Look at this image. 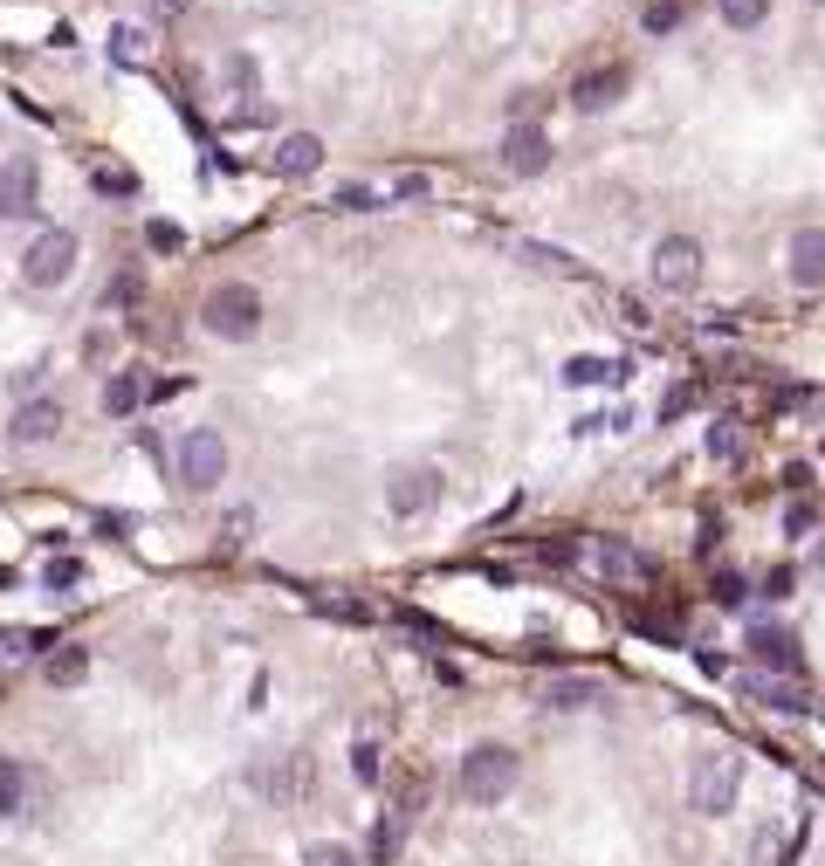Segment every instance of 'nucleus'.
Returning a JSON list of instances; mask_svg holds the SVG:
<instances>
[{
  "label": "nucleus",
  "mask_w": 825,
  "mask_h": 866,
  "mask_svg": "<svg viewBox=\"0 0 825 866\" xmlns=\"http://www.w3.org/2000/svg\"><path fill=\"white\" fill-rule=\"evenodd\" d=\"M42 675H49V688H76V681L90 675V647H56L42 660Z\"/></svg>",
  "instance_id": "20"
},
{
  "label": "nucleus",
  "mask_w": 825,
  "mask_h": 866,
  "mask_svg": "<svg viewBox=\"0 0 825 866\" xmlns=\"http://www.w3.org/2000/svg\"><path fill=\"white\" fill-rule=\"evenodd\" d=\"M441 502V468H392L385 475V509L392 516H426V509Z\"/></svg>",
  "instance_id": "7"
},
{
  "label": "nucleus",
  "mask_w": 825,
  "mask_h": 866,
  "mask_svg": "<svg viewBox=\"0 0 825 866\" xmlns=\"http://www.w3.org/2000/svg\"><path fill=\"white\" fill-rule=\"evenodd\" d=\"M179 482H186L193 495H207V489L227 482V441H220L214 426H193L186 441H179Z\"/></svg>",
  "instance_id": "4"
},
{
  "label": "nucleus",
  "mask_w": 825,
  "mask_h": 866,
  "mask_svg": "<svg viewBox=\"0 0 825 866\" xmlns=\"http://www.w3.org/2000/svg\"><path fill=\"white\" fill-rule=\"evenodd\" d=\"M337 207H344V214H379V207H385V186H372V179H344V186H337Z\"/></svg>",
  "instance_id": "23"
},
{
  "label": "nucleus",
  "mask_w": 825,
  "mask_h": 866,
  "mask_svg": "<svg viewBox=\"0 0 825 866\" xmlns=\"http://www.w3.org/2000/svg\"><path fill=\"white\" fill-rule=\"evenodd\" d=\"M49 584H56V592H69V584H84V564H76V558H56V564H49Z\"/></svg>",
  "instance_id": "37"
},
{
  "label": "nucleus",
  "mask_w": 825,
  "mask_h": 866,
  "mask_svg": "<svg viewBox=\"0 0 825 866\" xmlns=\"http://www.w3.org/2000/svg\"><path fill=\"white\" fill-rule=\"evenodd\" d=\"M764 14H770V0H723V21L729 28H757Z\"/></svg>",
  "instance_id": "30"
},
{
  "label": "nucleus",
  "mask_w": 825,
  "mask_h": 866,
  "mask_svg": "<svg viewBox=\"0 0 825 866\" xmlns=\"http://www.w3.org/2000/svg\"><path fill=\"white\" fill-rule=\"evenodd\" d=\"M750 660H757V667H770V675H798V667H805L798 640L784 633V626H757V633H750Z\"/></svg>",
  "instance_id": "14"
},
{
  "label": "nucleus",
  "mask_w": 825,
  "mask_h": 866,
  "mask_svg": "<svg viewBox=\"0 0 825 866\" xmlns=\"http://www.w3.org/2000/svg\"><path fill=\"white\" fill-rule=\"evenodd\" d=\"M675 21H681V0H654L647 8V35H667Z\"/></svg>",
  "instance_id": "36"
},
{
  "label": "nucleus",
  "mask_w": 825,
  "mask_h": 866,
  "mask_svg": "<svg viewBox=\"0 0 825 866\" xmlns=\"http://www.w3.org/2000/svg\"><path fill=\"white\" fill-rule=\"evenodd\" d=\"M818 530V502H792L784 509V537H812Z\"/></svg>",
  "instance_id": "32"
},
{
  "label": "nucleus",
  "mask_w": 825,
  "mask_h": 866,
  "mask_svg": "<svg viewBox=\"0 0 825 866\" xmlns=\"http://www.w3.org/2000/svg\"><path fill=\"white\" fill-rule=\"evenodd\" d=\"M35 207H42V166H35V151H14L0 166V220H28Z\"/></svg>",
  "instance_id": "8"
},
{
  "label": "nucleus",
  "mask_w": 825,
  "mask_h": 866,
  "mask_svg": "<svg viewBox=\"0 0 825 866\" xmlns=\"http://www.w3.org/2000/svg\"><path fill=\"white\" fill-rule=\"evenodd\" d=\"M227 83L234 90H255V56H227Z\"/></svg>",
  "instance_id": "38"
},
{
  "label": "nucleus",
  "mask_w": 825,
  "mask_h": 866,
  "mask_svg": "<svg viewBox=\"0 0 825 866\" xmlns=\"http://www.w3.org/2000/svg\"><path fill=\"white\" fill-rule=\"evenodd\" d=\"M310 784H317V770H310V757H296V750H283V757H268V764L248 770V791L268 798V805H296V798H310Z\"/></svg>",
  "instance_id": "6"
},
{
  "label": "nucleus",
  "mask_w": 825,
  "mask_h": 866,
  "mask_svg": "<svg viewBox=\"0 0 825 866\" xmlns=\"http://www.w3.org/2000/svg\"><path fill=\"white\" fill-rule=\"evenodd\" d=\"M303 866H365L351 846H337V839H317V846H303Z\"/></svg>",
  "instance_id": "27"
},
{
  "label": "nucleus",
  "mask_w": 825,
  "mask_h": 866,
  "mask_svg": "<svg viewBox=\"0 0 825 866\" xmlns=\"http://www.w3.org/2000/svg\"><path fill=\"white\" fill-rule=\"evenodd\" d=\"M688 406H695V385H675V392L660 400V413H667V420H675V413H688Z\"/></svg>",
  "instance_id": "40"
},
{
  "label": "nucleus",
  "mask_w": 825,
  "mask_h": 866,
  "mask_svg": "<svg viewBox=\"0 0 825 866\" xmlns=\"http://www.w3.org/2000/svg\"><path fill=\"white\" fill-rule=\"evenodd\" d=\"M736 695H750V701L777 708V716H805V688H798V675H764V667H743V675H736Z\"/></svg>",
  "instance_id": "11"
},
{
  "label": "nucleus",
  "mask_w": 825,
  "mask_h": 866,
  "mask_svg": "<svg viewBox=\"0 0 825 866\" xmlns=\"http://www.w3.org/2000/svg\"><path fill=\"white\" fill-rule=\"evenodd\" d=\"M379 757H385V750H379L372 736H365V742H351V777H359V784H379Z\"/></svg>",
  "instance_id": "28"
},
{
  "label": "nucleus",
  "mask_w": 825,
  "mask_h": 866,
  "mask_svg": "<svg viewBox=\"0 0 825 866\" xmlns=\"http://www.w3.org/2000/svg\"><path fill=\"white\" fill-rule=\"evenodd\" d=\"M599 564H606V578H654V558H647V550H634V543H619V537H606L599 543Z\"/></svg>",
  "instance_id": "18"
},
{
  "label": "nucleus",
  "mask_w": 825,
  "mask_h": 866,
  "mask_svg": "<svg viewBox=\"0 0 825 866\" xmlns=\"http://www.w3.org/2000/svg\"><path fill=\"white\" fill-rule=\"evenodd\" d=\"M792 283L798 289H825V227H798L792 234Z\"/></svg>",
  "instance_id": "16"
},
{
  "label": "nucleus",
  "mask_w": 825,
  "mask_h": 866,
  "mask_svg": "<svg viewBox=\"0 0 825 866\" xmlns=\"http://www.w3.org/2000/svg\"><path fill=\"white\" fill-rule=\"evenodd\" d=\"M736 447H743L736 420H716V433H709V454H716V461H736Z\"/></svg>",
  "instance_id": "33"
},
{
  "label": "nucleus",
  "mask_w": 825,
  "mask_h": 866,
  "mask_svg": "<svg viewBox=\"0 0 825 866\" xmlns=\"http://www.w3.org/2000/svg\"><path fill=\"white\" fill-rule=\"evenodd\" d=\"M517 262H537V268H550V275H578V262H571L564 248H550V242H517Z\"/></svg>",
  "instance_id": "25"
},
{
  "label": "nucleus",
  "mask_w": 825,
  "mask_h": 866,
  "mask_svg": "<svg viewBox=\"0 0 825 866\" xmlns=\"http://www.w3.org/2000/svg\"><path fill=\"white\" fill-rule=\"evenodd\" d=\"M543 166H550V138H543V125H509V138H502V173L537 179Z\"/></svg>",
  "instance_id": "13"
},
{
  "label": "nucleus",
  "mask_w": 825,
  "mask_h": 866,
  "mask_svg": "<svg viewBox=\"0 0 825 866\" xmlns=\"http://www.w3.org/2000/svg\"><path fill=\"white\" fill-rule=\"evenodd\" d=\"M138 400H145L138 372H117V378H104V413H110V420H131V413H138Z\"/></svg>",
  "instance_id": "21"
},
{
  "label": "nucleus",
  "mask_w": 825,
  "mask_h": 866,
  "mask_svg": "<svg viewBox=\"0 0 825 866\" xmlns=\"http://www.w3.org/2000/svg\"><path fill=\"white\" fill-rule=\"evenodd\" d=\"M90 186L104 193V200H138V173H125V166H97Z\"/></svg>",
  "instance_id": "24"
},
{
  "label": "nucleus",
  "mask_w": 825,
  "mask_h": 866,
  "mask_svg": "<svg viewBox=\"0 0 825 866\" xmlns=\"http://www.w3.org/2000/svg\"><path fill=\"white\" fill-rule=\"evenodd\" d=\"M736 798H743V757H736V750H709V757L688 770V805H695V811L723 818V811H736Z\"/></svg>",
  "instance_id": "3"
},
{
  "label": "nucleus",
  "mask_w": 825,
  "mask_h": 866,
  "mask_svg": "<svg viewBox=\"0 0 825 866\" xmlns=\"http://www.w3.org/2000/svg\"><path fill=\"white\" fill-rule=\"evenodd\" d=\"M571 392L578 385H626V378H634V365H626V358H599V351H578V358H564V372H558Z\"/></svg>",
  "instance_id": "15"
},
{
  "label": "nucleus",
  "mask_w": 825,
  "mask_h": 866,
  "mask_svg": "<svg viewBox=\"0 0 825 866\" xmlns=\"http://www.w3.org/2000/svg\"><path fill=\"white\" fill-rule=\"evenodd\" d=\"M145 242L159 248V255H179V248H186V234H179L173 220H151V227H145Z\"/></svg>",
  "instance_id": "34"
},
{
  "label": "nucleus",
  "mask_w": 825,
  "mask_h": 866,
  "mask_svg": "<svg viewBox=\"0 0 825 866\" xmlns=\"http://www.w3.org/2000/svg\"><path fill=\"white\" fill-rule=\"evenodd\" d=\"M200 324H207V337H220V344H248V337L262 331V296H255L248 283H220V289H207V303H200Z\"/></svg>",
  "instance_id": "2"
},
{
  "label": "nucleus",
  "mask_w": 825,
  "mask_h": 866,
  "mask_svg": "<svg viewBox=\"0 0 825 866\" xmlns=\"http://www.w3.org/2000/svg\"><path fill=\"white\" fill-rule=\"evenodd\" d=\"M324 166V138L317 131H289L283 145H275V173L283 179H303V173H317Z\"/></svg>",
  "instance_id": "17"
},
{
  "label": "nucleus",
  "mask_w": 825,
  "mask_h": 866,
  "mask_svg": "<svg viewBox=\"0 0 825 866\" xmlns=\"http://www.w3.org/2000/svg\"><path fill=\"white\" fill-rule=\"evenodd\" d=\"M8 433H14V447H49L56 433H62V400H49V392L21 400L14 420H8Z\"/></svg>",
  "instance_id": "12"
},
{
  "label": "nucleus",
  "mask_w": 825,
  "mask_h": 866,
  "mask_svg": "<svg viewBox=\"0 0 825 866\" xmlns=\"http://www.w3.org/2000/svg\"><path fill=\"white\" fill-rule=\"evenodd\" d=\"M654 283H660L667 296H688V289L701 283V248L688 242V234H667V242L654 248Z\"/></svg>",
  "instance_id": "9"
},
{
  "label": "nucleus",
  "mask_w": 825,
  "mask_h": 866,
  "mask_svg": "<svg viewBox=\"0 0 825 866\" xmlns=\"http://www.w3.org/2000/svg\"><path fill=\"white\" fill-rule=\"evenodd\" d=\"M626 90H634V69H626V62H599V69H585L578 83H571V104H578L585 117H599V110H612Z\"/></svg>",
  "instance_id": "10"
},
{
  "label": "nucleus",
  "mask_w": 825,
  "mask_h": 866,
  "mask_svg": "<svg viewBox=\"0 0 825 866\" xmlns=\"http://www.w3.org/2000/svg\"><path fill=\"white\" fill-rule=\"evenodd\" d=\"M317 612H324V619H344V626H372V606H365V599H331V592H317Z\"/></svg>",
  "instance_id": "26"
},
{
  "label": "nucleus",
  "mask_w": 825,
  "mask_h": 866,
  "mask_svg": "<svg viewBox=\"0 0 825 866\" xmlns=\"http://www.w3.org/2000/svg\"><path fill=\"white\" fill-rule=\"evenodd\" d=\"M28 791L35 777L21 770V757H0V818H28Z\"/></svg>",
  "instance_id": "19"
},
{
  "label": "nucleus",
  "mask_w": 825,
  "mask_h": 866,
  "mask_svg": "<svg viewBox=\"0 0 825 866\" xmlns=\"http://www.w3.org/2000/svg\"><path fill=\"white\" fill-rule=\"evenodd\" d=\"M517 777H523V757L509 750V742H475V750L461 757V798L468 805H502L517 791Z\"/></svg>",
  "instance_id": "1"
},
{
  "label": "nucleus",
  "mask_w": 825,
  "mask_h": 866,
  "mask_svg": "<svg viewBox=\"0 0 825 866\" xmlns=\"http://www.w3.org/2000/svg\"><path fill=\"white\" fill-rule=\"evenodd\" d=\"M379 186H385V200H426V193H434L426 173H400V179H379Z\"/></svg>",
  "instance_id": "31"
},
{
  "label": "nucleus",
  "mask_w": 825,
  "mask_h": 866,
  "mask_svg": "<svg viewBox=\"0 0 825 866\" xmlns=\"http://www.w3.org/2000/svg\"><path fill=\"white\" fill-rule=\"evenodd\" d=\"M69 268H76V234H69V227H49V234H35V242H28L21 283H28V289H56V283H69Z\"/></svg>",
  "instance_id": "5"
},
{
  "label": "nucleus",
  "mask_w": 825,
  "mask_h": 866,
  "mask_svg": "<svg viewBox=\"0 0 825 866\" xmlns=\"http://www.w3.org/2000/svg\"><path fill=\"white\" fill-rule=\"evenodd\" d=\"M585 701H599V681H558L550 688V708H585Z\"/></svg>",
  "instance_id": "29"
},
{
  "label": "nucleus",
  "mask_w": 825,
  "mask_h": 866,
  "mask_svg": "<svg viewBox=\"0 0 825 866\" xmlns=\"http://www.w3.org/2000/svg\"><path fill=\"white\" fill-rule=\"evenodd\" d=\"M400 811H385L379 825H372V846H365V866H392V859H400Z\"/></svg>",
  "instance_id": "22"
},
{
  "label": "nucleus",
  "mask_w": 825,
  "mask_h": 866,
  "mask_svg": "<svg viewBox=\"0 0 825 866\" xmlns=\"http://www.w3.org/2000/svg\"><path fill=\"white\" fill-rule=\"evenodd\" d=\"M716 599H723V606H743V578H736V571H716Z\"/></svg>",
  "instance_id": "39"
},
{
  "label": "nucleus",
  "mask_w": 825,
  "mask_h": 866,
  "mask_svg": "<svg viewBox=\"0 0 825 866\" xmlns=\"http://www.w3.org/2000/svg\"><path fill=\"white\" fill-rule=\"evenodd\" d=\"M110 56H117V62H138V56H145V35H138V28H117V35H110Z\"/></svg>",
  "instance_id": "35"
}]
</instances>
